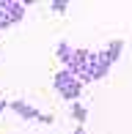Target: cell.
<instances>
[{"instance_id":"6da1fadb","label":"cell","mask_w":132,"mask_h":134,"mask_svg":"<svg viewBox=\"0 0 132 134\" xmlns=\"http://www.w3.org/2000/svg\"><path fill=\"white\" fill-rule=\"evenodd\" d=\"M52 85H55V90L61 93V99H66V101H77L80 93H83L80 80H77L69 69H61V71H58V74L52 77Z\"/></svg>"},{"instance_id":"7a4b0ae2","label":"cell","mask_w":132,"mask_h":134,"mask_svg":"<svg viewBox=\"0 0 132 134\" xmlns=\"http://www.w3.org/2000/svg\"><path fill=\"white\" fill-rule=\"evenodd\" d=\"M25 8H28V5L22 3V0H0V11H6V14H8L11 25H14V22H19L22 16H25Z\"/></svg>"},{"instance_id":"3957f363","label":"cell","mask_w":132,"mask_h":134,"mask_svg":"<svg viewBox=\"0 0 132 134\" xmlns=\"http://www.w3.org/2000/svg\"><path fill=\"white\" fill-rule=\"evenodd\" d=\"M11 109H14V112L17 115H19V118H25V120H39V109H33L31 104H25V101H11V104H8Z\"/></svg>"},{"instance_id":"277c9868","label":"cell","mask_w":132,"mask_h":134,"mask_svg":"<svg viewBox=\"0 0 132 134\" xmlns=\"http://www.w3.org/2000/svg\"><path fill=\"white\" fill-rule=\"evenodd\" d=\"M121 49H124V41H121V38H116V41H110V44L102 49V55H105V60L113 66L118 58H121Z\"/></svg>"},{"instance_id":"5b68a950","label":"cell","mask_w":132,"mask_h":134,"mask_svg":"<svg viewBox=\"0 0 132 134\" xmlns=\"http://www.w3.org/2000/svg\"><path fill=\"white\" fill-rule=\"evenodd\" d=\"M55 55H58V60L63 63V69L69 66V60H72V55H74V47H69L66 41H61L58 44V49H55Z\"/></svg>"},{"instance_id":"8992f818","label":"cell","mask_w":132,"mask_h":134,"mask_svg":"<svg viewBox=\"0 0 132 134\" xmlns=\"http://www.w3.org/2000/svg\"><path fill=\"white\" fill-rule=\"evenodd\" d=\"M72 118H74L77 123H85V118H88V109L83 107V104H74V107H72Z\"/></svg>"},{"instance_id":"52a82bcc","label":"cell","mask_w":132,"mask_h":134,"mask_svg":"<svg viewBox=\"0 0 132 134\" xmlns=\"http://www.w3.org/2000/svg\"><path fill=\"white\" fill-rule=\"evenodd\" d=\"M52 11H55V14H66V8H69V3H66V0H52Z\"/></svg>"},{"instance_id":"ba28073f","label":"cell","mask_w":132,"mask_h":134,"mask_svg":"<svg viewBox=\"0 0 132 134\" xmlns=\"http://www.w3.org/2000/svg\"><path fill=\"white\" fill-rule=\"evenodd\" d=\"M6 27H11V19L6 11H0V30H6Z\"/></svg>"},{"instance_id":"9c48e42d","label":"cell","mask_w":132,"mask_h":134,"mask_svg":"<svg viewBox=\"0 0 132 134\" xmlns=\"http://www.w3.org/2000/svg\"><path fill=\"white\" fill-rule=\"evenodd\" d=\"M6 109H8V101H6V99H0V112H6Z\"/></svg>"},{"instance_id":"30bf717a","label":"cell","mask_w":132,"mask_h":134,"mask_svg":"<svg viewBox=\"0 0 132 134\" xmlns=\"http://www.w3.org/2000/svg\"><path fill=\"white\" fill-rule=\"evenodd\" d=\"M72 134H85V129H83V126H77V129L72 131Z\"/></svg>"}]
</instances>
